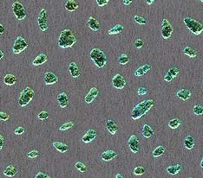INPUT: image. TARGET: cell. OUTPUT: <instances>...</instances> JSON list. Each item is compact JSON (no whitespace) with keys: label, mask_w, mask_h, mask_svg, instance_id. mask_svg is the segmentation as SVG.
Returning <instances> with one entry per match:
<instances>
[{"label":"cell","mask_w":203,"mask_h":178,"mask_svg":"<svg viewBox=\"0 0 203 178\" xmlns=\"http://www.w3.org/2000/svg\"><path fill=\"white\" fill-rule=\"evenodd\" d=\"M143 45H144L143 40L140 39V38L135 40V42H134V47H135L136 49H141V48L143 47Z\"/></svg>","instance_id":"43"},{"label":"cell","mask_w":203,"mask_h":178,"mask_svg":"<svg viewBox=\"0 0 203 178\" xmlns=\"http://www.w3.org/2000/svg\"><path fill=\"white\" fill-rule=\"evenodd\" d=\"M173 33V27L170 23L167 21L166 18H164L162 23V29H161V34L164 39H168Z\"/></svg>","instance_id":"8"},{"label":"cell","mask_w":203,"mask_h":178,"mask_svg":"<svg viewBox=\"0 0 203 178\" xmlns=\"http://www.w3.org/2000/svg\"><path fill=\"white\" fill-rule=\"evenodd\" d=\"M118 61H119L120 64L126 65L129 61V57L127 54H122L118 58Z\"/></svg>","instance_id":"34"},{"label":"cell","mask_w":203,"mask_h":178,"mask_svg":"<svg viewBox=\"0 0 203 178\" xmlns=\"http://www.w3.org/2000/svg\"><path fill=\"white\" fill-rule=\"evenodd\" d=\"M4 139L3 136L0 134V150H2V148L4 147Z\"/></svg>","instance_id":"50"},{"label":"cell","mask_w":203,"mask_h":178,"mask_svg":"<svg viewBox=\"0 0 203 178\" xmlns=\"http://www.w3.org/2000/svg\"><path fill=\"white\" fill-rule=\"evenodd\" d=\"M98 93H99V90L96 87H92V88L90 90V92L88 93V94L85 96V102L87 104H91L92 103L94 100L97 97Z\"/></svg>","instance_id":"13"},{"label":"cell","mask_w":203,"mask_h":178,"mask_svg":"<svg viewBox=\"0 0 203 178\" xmlns=\"http://www.w3.org/2000/svg\"><path fill=\"white\" fill-rule=\"evenodd\" d=\"M10 119V115L3 112H0V120H3V121H7Z\"/></svg>","instance_id":"44"},{"label":"cell","mask_w":203,"mask_h":178,"mask_svg":"<svg viewBox=\"0 0 203 178\" xmlns=\"http://www.w3.org/2000/svg\"><path fill=\"white\" fill-rule=\"evenodd\" d=\"M27 47H28V43L25 40V38L22 37V36H18L17 39L15 40L14 45H13V48H12L13 53L15 55L20 54L25 49H27Z\"/></svg>","instance_id":"7"},{"label":"cell","mask_w":203,"mask_h":178,"mask_svg":"<svg viewBox=\"0 0 203 178\" xmlns=\"http://www.w3.org/2000/svg\"><path fill=\"white\" fill-rule=\"evenodd\" d=\"M155 2H156L155 0H147V1H146V3H147L148 4H154Z\"/></svg>","instance_id":"53"},{"label":"cell","mask_w":203,"mask_h":178,"mask_svg":"<svg viewBox=\"0 0 203 178\" xmlns=\"http://www.w3.org/2000/svg\"><path fill=\"white\" fill-rule=\"evenodd\" d=\"M38 156H39V151L36 150H30V152L27 153V157H29V158H36Z\"/></svg>","instance_id":"41"},{"label":"cell","mask_w":203,"mask_h":178,"mask_svg":"<svg viewBox=\"0 0 203 178\" xmlns=\"http://www.w3.org/2000/svg\"><path fill=\"white\" fill-rule=\"evenodd\" d=\"M75 167H76V170H79L80 172H82V173L86 172L88 170L87 166L84 164H83L82 162H76V164H75Z\"/></svg>","instance_id":"35"},{"label":"cell","mask_w":203,"mask_h":178,"mask_svg":"<svg viewBox=\"0 0 203 178\" xmlns=\"http://www.w3.org/2000/svg\"><path fill=\"white\" fill-rule=\"evenodd\" d=\"M76 43V39L70 29H63L58 38V46L62 49H67Z\"/></svg>","instance_id":"2"},{"label":"cell","mask_w":203,"mask_h":178,"mask_svg":"<svg viewBox=\"0 0 203 178\" xmlns=\"http://www.w3.org/2000/svg\"><path fill=\"white\" fill-rule=\"evenodd\" d=\"M167 73H168L173 78H175L178 75V74H179V69H178L177 67H172V68L168 70Z\"/></svg>","instance_id":"40"},{"label":"cell","mask_w":203,"mask_h":178,"mask_svg":"<svg viewBox=\"0 0 203 178\" xmlns=\"http://www.w3.org/2000/svg\"><path fill=\"white\" fill-rule=\"evenodd\" d=\"M128 144L133 153H138L140 150V141L135 135H131L128 140Z\"/></svg>","instance_id":"10"},{"label":"cell","mask_w":203,"mask_h":178,"mask_svg":"<svg viewBox=\"0 0 203 178\" xmlns=\"http://www.w3.org/2000/svg\"><path fill=\"white\" fill-rule=\"evenodd\" d=\"M176 95H177L178 98H180L181 100L186 101V100L190 99V97H191V92L189 91V89H181V90H179L177 93H176Z\"/></svg>","instance_id":"18"},{"label":"cell","mask_w":203,"mask_h":178,"mask_svg":"<svg viewBox=\"0 0 203 178\" xmlns=\"http://www.w3.org/2000/svg\"><path fill=\"white\" fill-rule=\"evenodd\" d=\"M4 52H3V51H2V50H0V60H1V59H2V58H3V57H4Z\"/></svg>","instance_id":"54"},{"label":"cell","mask_w":203,"mask_h":178,"mask_svg":"<svg viewBox=\"0 0 203 178\" xmlns=\"http://www.w3.org/2000/svg\"><path fill=\"white\" fill-rule=\"evenodd\" d=\"M12 11H13V14L18 20H24L27 16L25 9L19 1H15L12 4Z\"/></svg>","instance_id":"6"},{"label":"cell","mask_w":203,"mask_h":178,"mask_svg":"<svg viewBox=\"0 0 203 178\" xmlns=\"http://www.w3.org/2000/svg\"><path fill=\"white\" fill-rule=\"evenodd\" d=\"M58 81V77L52 72H47L44 75V82L46 85H52Z\"/></svg>","instance_id":"15"},{"label":"cell","mask_w":203,"mask_h":178,"mask_svg":"<svg viewBox=\"0 0 203 178\" xmlns=\"http://www.w3.org/2000/svg\"><path fill=\"white\" fill-rule=\"evenodd\" d=\"M151 69V66L149 64H145L143 66H141L139 68H137L135 71H134V75L135 76H142L144 75L146 73H148V71H149Z\"/></svg>","instance_id":"22"},{"label":"cell","mask_w":203,"mask_h":178,"mask_svg":"<svg viewBox=\"0 0 203 178\" xmlns=\"http://www.w3.org/2000/svg\"><path fill=\"white\" fill-rule=\"evenodd\" d=\"M181 124H182V122L179 118H173L168 121V126L171 129H177Z\"/></svg>","instance_id":"33"},{"label":"cell","mask_w":203,"mask_h":178,"mask_svg":"<svg viewBox=\"0 0 203 178\" xmlns=\"http://www.w3.org/2000/svg\"><path fill=\"white\" fill-rule=\"evenodd\" d=\"M193 112L197 116H200V115L203 114V107L201 105H196V106L194 107Z\"/></svg>","instance_id":"36"},{"label":"cell","mask_w":203,"mask_h":178,"mask_svg":"<svg viewBox=\"0 0 203 178\" xmlns=\"http://www.w3.org/2000/svg\"><path fill=\"white\" fill-rule=\"evenodd\" d=\"M116 156H117V153H116L115 150H105L103 153L102 154L101 158L103 161H105V162H109V161L114 159L115 157H116Z\"/></svg>","instance_id":"16"},{"label":"cell","mask_w":203,"mask_h":178,"mask_svg":"<svg viewBox=\"0 0 203 178\" xmlns=\"http://www.w3.org/2000/svg\"><path fill=\"white\" fill-rule=\"evenodd\" d=\"M4 84H6L7 86L14 85L17 82V77L12 74H8L4 77Z\"/></svg>","instance_id":"28"},{"label":"cell","mask_w":203,"mask_h":178,"mask_svg":"<svg viewBox=\"0 0 203 178\" xmlns=\"http://www.w3.org/2000/svg\"><path fill=\"white\" fill-rule=\"evenodd\" d=\"M112 85L116 89H123L126 86V81L123 75L120 74L116 75L112 79Z\"/></svg>","instance_id":"11"},{"label":"cell","mask_w":203,"mask_h":178,"mask_svg":"<svg viewBox=\"0 0 203 178\" xmlns=\"http://www.w3.org/2000/svg\"><path fill=\"white\" fill-rule=\"evenodd\" d=\"M109 0H96V4L98 6H104L106 4H108Z\"/></svg>","instance_id":"47"},{"label":"cell","mask_w":203,"mask_h":178,"mask_svg":"<svg viewBox=\"0 0 203 178\" xmlns=\"http://www.w3.org/2000/svg\"><path fill=\"white\" fill-rule=\"evenodd\" d=\"M74 126V123L72 121H69L67 122V123H64L63 125H62L60 127H59V130L60 131H67V130H69L71 127Z\"/></svg>","instance_id":"39"},{"label":"cell","mask_w":203,"mask_h":178,"mask_svg":"<svg viewBox=\"0 0 203 178\" xmlns=\"http://www.w3.org/2000/svg\"><path fill=\"white\" fill-rule=\"evenodd\" d=\"M24 132H25V128L22 126H19L18 128H16L14 131V133L16 135H22Z\"/></svg>","instance_id":"46"},{"label":"cell","mask_w":203,"mask_h":178,"mask_svg":"<svg viewBox=\"0 0 203 178\" xmlns=\"http://www.w3.org/2000/svg\"><path fill=\"white\" fill-rule=\"evenodd\" d=\"M17 173H18V170L13 165H9L4 170V175L7 177H13L17 175Z\"/></svg>","instance_id":"26"},{"label":"cell","mask_w":203,"mask_h":178,"mask_svg":"<svg viewBox=\"0 0 203 178\" xmlns=\"http://www.w3.org/2000/svg\"><path fill=\"white\" fill-rule=\"evenodd\" d=\"M181 169H182V167H181V164H175V165L168 166L167 168V171L168 174L174 175H177L181 170Z\"/></svg>","instance_id":"27"},{"label":"cell","mask_w":203,"mask_h":178,"mask_svg":"<svg viewBox=\"0 0 203 178\" xmlns=\"http://www.w3.org/2000/svg\"><path fill=\"white\" fill-rule=\"evenodd\" d=\"M137 93L138 95H145L148 93V90L145 88V87H139L137 90Z\"/></svg>","instance_id":"45"},{"label":"cell","mask_w":203,"mask_h":178,"mask_svg":"<svg viewBox=\"0 0 203 178\" xmlns=\"http://www.w3.org/2000/svg\"><path fill=\"white\" fill-rule=\"evenodd\" d=\"M123 4L124 5H129V4H132V1H131V0H123Z\"/></svg>","instance_id":"52"},{"label":"cell","mask_w":203,"mask_h":178,"mask_svg":"<svg viewBox=\"0 0 203 178\" xmlns=\"http://www.w3.org/2000/svg\"><path fill=\"white\" fill-rule=\"evenodd\" d=\"M5 31V29H4V26L1 23H0V34H3Z\"/></svg>","instance_id":"51"},{"label":"cell","mask_w":203,"mask_h":178,"mask_svg":"<svg viewBox=\"0 0 203 178\" xmlns=\"http://www.w3.org/2000/svg\"><path fill=\"white\" fill-rule=\"evenodd\" d=\"M183 53L185 54L186 55L191 57V58H195L197 55V51L195 49H193L191 47L187 46L183 49Z\"/></svg>","instance_id":"30"},{"label":"cell","mask_w":203,"mask_h":178,"mask_svg":"<svg viewBox=\"0 0 203 178\" xmlns=\"http://www.w3.org/2000/svg\"><path fill=\"white\" fill-rule=\"evenodd\" d=\"M90 56L97 68H103L107 64V61H107V56H106L105 54L103 53V51H102L99 49H96V48L92 49L91 53H90Z\"/></svg>","instance_id":"3"},{"label":"cell","mask_w":203,"mask_h":178,"mask_svg":"<svg viewBox=\"0 0 203 178\" xmlns=\"http://www.w3.org/2000/svg\"><path fill=\"white\" fill-rule=\"evenodd\" d=\"M64 7H65V9L68 11L72 12V11H75L77 8L79 7V4H77L76 1H74V0H68V1H66Z\"/></svg>","instance_id":"23"},{"label":"cell","mask_w":203,"mask_h":178,"mask_svg":"<svg viewBox=\"0 0 203 178\" xmlns=\"http://www.w3.org/2000/svg\"><path fill=\"white\" fill-rule=\"evenodd\" d=\"M106 128H107V130H108L112 135L116 134V132L118 131V126H117V125H116V123L113 121V120H110V119L107 120V122H106Z\"/></svg>","instance_id":"21"},{"label":"cell","mask_w":203,"mask_h":178,"mask_svg":"<svg viewBox=\"0 0 203 178\" xmlns=\"http://www.w3.org/2000/svg\"><path fill=\"white\" fill-rule=\"evenodd\" d=\"M96 135H97V133H96V132L95 131L94 129H90V130H88V132L84 134L82 140H83V142L85 143V144H89V143L92 142V141L96 138Z\"/></svg>","instance_id":"12"},{"label":"cell","mask_w":203,"mask_h":178,"mask_svg":"<svg viewBox=\"0 0 203 178\" xmlns=\"http://www.w3.org/2000/svg\"><path fill=\"white\" fill-rule=\"evenodd\" d=\"M183 23L194 35L198 36L203 32V24L201 22L188 17V18H183Z\"/></svg>","instance_id":"4"},{"label":"cell","mask_w":203,"mask_h":178,"mask_svg":"<svg viewBox=\"0 0 203 178\" xmlns=\"http://www.w3.org/2000/svg\"><path fill=\"white\" fill-rule=\"evenodd\" d=\"M189 178H194V177H192V176H190V177H189Z\"/></svg>","instance_id":"57"},{"label":"cell","mask_w":203,"mask_h":178,"mask_svg":"<svg viewBox=\"0 0 203 178\" xmlns=\"http://www.w3.org/2000/svg\"><path fill=\"white\" fill-rule=\"evenodd\" d=\"M34 95H35V92L31 87H25L20 93L18 103L21 107H25L33 100Z\"/></svg>","instance_id":"5"},{"label":"cell","mask_w":203,"mask_h":178,"mask_svg":"<svg viewBox=\"0 0 203 178\" xmlns=\"http://www.w3.org/2000/svg\"><path fill=\"white\" fill-rule=\"evenodd\" d=\"M165 153V148L164 146L159 145L156 147L155 150H153V157H159L161 156H162Z\"/></svg>","instance_id":"32"},{"label":"cell","mask_w":203,"mask_h":178,"mask_svg":"<svg viewBox=\"0 0 203 178\" xmlns=\"http://www.w3.org/2000/svg\"><path fill=\"white\" fill-rule=\"evenodd\" d=\"M47 60L48 57L45 54H39V55L34 59L32 64L34 65V66H40V65L45 63V62L47 61Z\"/></svg>","instance_id":"19"},{"label":"cell","mask_w":203,"mask_h":178,"mask_svg":"<svg viewBox=\"0 0 203 178\" xmlns=\"http://www.w3.org/2000/svg\"><path fill=\"white\" fill-rule=\"evenodd\" d=\"M123 31V26L122 24H116L109 30V35H116Z\"/></svg>","instance_id":"31"},{"label":"cell","mask_w":203,"mask_h":178,"mask_svg":"<svg viewBox=\"0 0 203 178\" xmlns=\"http://www.w3.org/2000/svg\"><path fill=\"white\" fill-rule=\"evenodd\" d=\"M201 2H202V3H203V0H202V1H201Z\"/></svg>","instance_id":"58"},{"label":"cell","mask_w":203,"mask_h":178,"mask_svg":"<svg viewBox=\"0 0 203 178\" xmlns=\"http://www.w3.org/2000/svg\"><path fill=\"white\" fill-rule=\"evenodd\" d=\"M115 178H124V176H123V175L117 174L116 175V176H115Z\"/></svg>","instance_id":"55"},{"label":"cell","mask_w":203,"mask_h":178,"mask_svg":"<svg viewBox=\"0 0 203 178\" xmlns=\"http://www.w3.org/2000/svg\"><path fill=\"white\" fill-rule=\"evenodd\" d=\"M200 167L203 168V158L202 160H201V162H200Z\"/></svg>","instance_id":"56"},{"label":"cell","mask_w":203,"mask_h":178,"mask_svg":"<svg viewBox=\"0 0 203 178\" xmlns=\"http://www.w3.org/2000/svg\"><path fill=\"white\" fill-rule=\"evenodd\" d=\"M173 77H172V76H171L170 75H169V74H168V73H167V74H166V75H165V76H164V81H167V82H170V81H173Z\"/></svg>","instance_id":"49"},{"label":"cell","mask_w":203,"mask_h":178,"mask_svg":"<svg viewBox=\"0 0 203 178\" xmlns=\"http://www.w3.org/2000/svg\"><path fill=\"white\" fill-rule=\"evenodd\" d=\"M155 106V101L153 100H146L137 104L131 112V118L134 120H137L143 117L153 107Z\"/></svg>","instance_id":"1"},{"label":"cell","mask_w":203,"mask_h":178,"mask_svg":"<svg viewBox=\"0 0 203 178\" xmlns=\"http://www.w3.org/2000/svg\"><path fill=\"white\" fill-rule=\"evenodd\" d=\"M34 178H51V176L44 173H42V172H38Z\"/></svg>","instance_id":"48"},{"label":"cell","mask_w":203,"mask_h":178,"mask_svg":"<svg viewBox=\"0 0 203 178\" xmlns=\"http://www.w3.org/2000/svg\"><path fill=\"white\" fill-rule=\"evenodd\" d=\"M37 117H38V118H39L40 120H45V119H47L48 117H49V113H48L47 112H45V111H42L41 113H38Z\"/></svg>","instance_id":"42"},{"label":"cell","mask_w":203,"mask_h":178,"mask_svg":"<svg viewBox=\"0 0 203 178\" xmlns=\"http://www.w3.org/2000/svg\"><path fill=\"white\" fill-rule=\"evenodd\" d=\"M134 21L137 23L138 24L141 25H145L147 24V20L143 17H141V16H138V15H135L134 17Z\"/></svg>","instance_id":"38"},{"label":"cell","mask_w":203,"mask_h":178,"mask_svg":"<svg viewBox=\"0 0 203 178\" xmlns=\"http://www.w3.org/2000/svg\"><path fill=\"white\" fill-rule=\"evenodd\" d=\"M133 173L135 175H143L145 173V169H144V167H142V166H136L134 169Z\"/></svg>","instance_id":"37"},{"label":"cell","mask_w":203,"mask_h":178,"mask_svg":"<svg viewBox=\"0 0 203 178\" xmlns=\"http://www.w3.org/2000/svg\"><path fill=\"white\" fill-rule=\"evenodd\" d=\"M53 146L55 147V149L58 150L61 153H64L67 150H69V146L67 145L66 144H63L62 142H54L53 143Z\"/></svg>","instance_id":"25"},{"label":"cell","mask_w":203,"mask_h":178,"mask_svg":"<svg viewBox=\"0 0 203 178\" xmlns=\"http://www.w3.org/2000/svg\"><path fill=\"white\" fill-rule=\"evenodd\" d=\"M141 134L146 139H149V138H151L154 135V131L151 128V126H149V125L145 124V125H143V127H142Z\"/></svg>","instance_id":"24"},{"label":"cell","mask_w":203,"mask_h":178,"mask_svg":"<svg viewBox=\"0 0 203 178\" xmlns=\"http://www.w3.org/2000/svg\"><path fill=\"white\" fill-rule=\"evenodd\" d=\"M57 100H58V102L59 104L60 107L65 108V107H68V105H69V98H68V95H67L66 93L63 92V93H59L58 95Z\"/></svg>","instance_id":"14"},{"label":"cell","mask_w":203,"mask_h":178,"mask_svg":"<svg viewBox=\"0 0 203 178\" xmlns=\"http://www.w3.org/2000/svg\"><path fill=\"white\" fill-rule=\"evenodd\" d=\"M37 23H38V26L42 31H45L48 29L47 12L45 9H42L39 12L38 17H37Z\"/></svg>","instance_id":"9"},{"label":"cell","mask_w":203,"mask_h":178,"mask_svg":"<svg viewBox=\"0 0 203 178\" xmlns=\"http://www.w3.org/2000/svg\"><path fill=\"white\" fill-rule=\"evenodd\" d=\"M88 25L94 31H97V30L100 29V24H99V22L96 18H93V17H90L89 20H88Z\"/></svg>","instance_id":"20"},{"label":"cell","mask_w":203,"mask_h":178,"mask_svg":"<svg viewBox=\"0 0 203 178\" xmlns=\"http://www.w3.org/2000/svg\"><path fill=\"white\" fill-rule=\"evenodd\" d=\"M69 71L73 78H77L81 75V71L76 62H70L69 65Z\"/></svg>","instance_id":"17"},{"label":"cell","mask_w":203,"mask_h":178,"mask_svg":"<svg viewBox=\"0 0 203 178\" xmlns=\"http://www.w3.org/2000/svg\"><path fill=\"white\" fill-rule=\"evenodd\" d=\"M184 146H185L186 149L188 150H192L195 146V139H193L192 136H187L186 137L185 140H184Z\"/></svg>","instance_id":"29"}]
</instances>
